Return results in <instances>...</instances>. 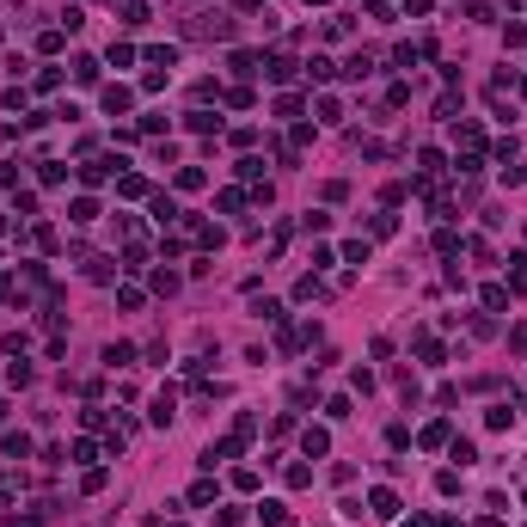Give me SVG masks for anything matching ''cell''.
Returning a JSON list of instances; mask_svg holds the SVG:
<instances>
[{
  "label": "cell",
  "mask_w": 527,
  "mask_h": 527,
  "mask_svg": "<svg viewBox=\"0 0 527 527\" xmlns=\"http://www.w3.org/2000/svg\"><path fill=\"white\" fill-rule=\"evenodd\" d=\"M129 105H135V92H129V86H105V111H111V117H123Z\"/></svg>",
  "instance_id": "6da1fadb"
},
{
  "label": "cell",
  "mask_w": 527,
  "mask_h": 527,
  "mask_svg": "<svg viewBox=\"0 0 527 527\" xmlns=\"http://www.w3.org/2000/svg\"><path fill=\"white\" fill-rule=\"evenodd\" d=\"M368 503H374V515H380V521H392V515H399V497H392V491H374Z\"/></svg>",
  "instance_id": "7a4b0ae2"
},
{
  "label": "cell",
  "mask_w": 527,
  "mask_h": 527,
  "mask_svg": "<svg viewBox=\"0 0 527 527\" xmlns=\"http://www.w3.org/2000/svg\"><path fill=\"white\" fill-rule=\"evenodd\" d=\"M257 521H264V527H282L288 509H282V503H257Z\"/></svg>",
  "instance_id": "3957f363"
},
{
  "label": "cell",
  "mask_w": 527,
  "mask_h": 527,
  "mask_svg": "<svg viewBox=\"0 0 527 527\" xmlns=\"http://www.w3.org/2000/svg\"><path fill=\"white\" fill-rule=\"evenodd\" d=\"M264 74H270V80H288V74H295V61H288V56H264Z\"/></svg>",
  "instance_id": "277c9868"
},
{
  "label": "cell",
  "mask_w": 527,
  "mask_h": 527,
  "mask_svg": "<svg viewBox=\"0 0 527 527\" xmlns=\"http://www.w3.org/2000/svg\"><path fill=\"white\" fill-rule=\"evenodd\" d=\"M153 221H160V227L178 221V203H172V196H153Z\"/></svg>",
  "instance_id": "5b68a950"
},
{
  "label": "cell",
  "mask_w": 527,
  "mask_h": 527,
  "mask_svg": "<svg viewBox=\"0 0 527 527\" xmlns=\"http://www.w3.org/2000/svg\"><path fill=\"white\" fill-rule=\"evenodd\" d=\"M105 172H111V160H86V166H80V178H86V184H105Z\"/></svg>",
  "instance_id": "8992f818"
},
{
  "label": "cell",
  "mask_w": 527,
  "mask_h": 527,
  "mask_svg": "<svg viewBox=\"0 0 527 527\" xmlns=\"http://www.w3.org/2000/svg\"><path fill=\"white\" fill-rule=\"evenodd\" d=\"M105 362H111V368H129V362H135V349H129V344H111Z\"/></svg>",
  "instance_id": "52a82bcc"
},
{
  "label": "cell",
  "mask_w": 527,
  "mask_h": 527,
  "mask_svg": "<svg viewBox=\"0 0 527 527\" xmlns=\"http://www.w3.org/2000/svg\"><path fill=\"white\" fill-rule=\"evenodd\" d=\"M509 264H515V270H509V288H515V295H527V257H509Z\"/></svg>",
  "instance_id": "ba28073f"
},
{
  "label": "cell",
  "mask_w": 527,
  "mask_h": 527,
  "mask_svg": "<svg viewBox=\"0 0 527 527\" xmlns=\"http://www.w3.org/2000/svg\"><path fill=\"white\" fill-rule=\"evenodd\" d=\"M349 80H362V74H374V56H349V68H344Z\"/></svg>",
  "instance_id": "9c48e42d"
},
{
  "label": "cell",
  "mask_w": 527,
  "mask_h": 527,
  "mask_svg": "<svg viewBox=\"0 0 527 527\" xmlns=\"http://www.w3.org/2000/svg\"><path fill=\"white\" fill-rule=\"evenodd\" d=\"M301 448H307V454H325V448H332V436H325V429H307Z\"/></svg>",
  "instance_id": "30bf717a"
},
{
  "label": "cell",
  "mask_w": 527,
  "mask_h": 527,
  "mask_svg": "<svg viewBox=\"0 0 527 527\" xmlns=\"http://www.w3.org/2000/svg\"><path fill=\"white\" fill-rule=\"evenodd\" d=\"M153 423H172V387L160 392V399H153Z\"/></svg>",
  "instance_id": "8fae6325"
},
{
  "label": "cell",
  "mask_w": 527,
  "mask_h": 527,
  "mask_svg": "<svg viewBox=\"0 0 527 527\" xmlns=\"http://www.w3.org/2000/svg\"><path fill=\"white\" fill-rule=\"evenodd\" d=\"M6 454H13V460H25V454H31V436H19V429H13V436H6Z\"/></svg>",
  "instance_id": "7c38bea8"
},
{
  "label": "cell",
  "mask_w": 527,
  "mask_h": 527,
  "mask_svg": "<svg viewBox=\"0 0 527 527\" xmlns=\"http://www.w3.org/2000/svg\"><path fill=\"white\" fill-rule=\"evenodd\" d=\"M233 6H240V13H257V6H264V0H233Z\"/></svg>",
  "instance_id": "4fadbf2b"
},
{
  "label": "cell",
  "mask_w": 527,
  "mask_h": 527,
  "mask_svg": "<svg viewBox=\"0 0 527 527\" xmlns=\"http://www.w3.org/2000/svg\"><path fill=\"white\" fill-rule=\"evenodd\" d=\"M0 417H6V405H0Z\"/></svg>",
  "instance_id": "5bb4252c"
},
{
  "label": "cell",
  "mask_w": 527,
  "mask_h": 527,
  "mask_svg": "<svg viewBox=\"0 0 527 527\" xmlns=\"http://www.w3.org/2000/svg\"><path fill=\"white\" fill-rule=\"evenodd\" d=\"M521 497H527V491H521Z\"/></svg>",
  "instance_id": "9a60e30c"
}]
</instances>
